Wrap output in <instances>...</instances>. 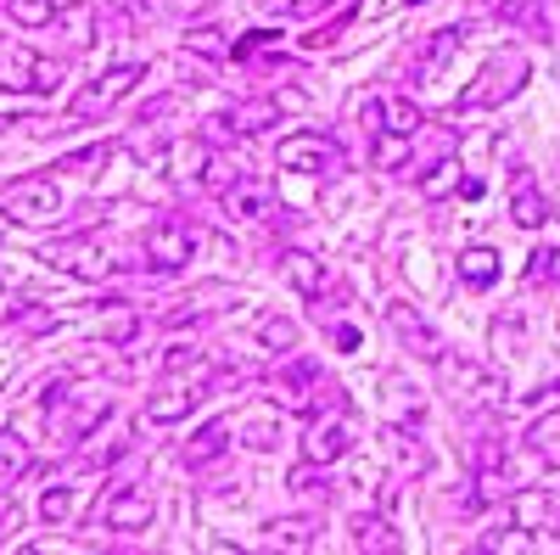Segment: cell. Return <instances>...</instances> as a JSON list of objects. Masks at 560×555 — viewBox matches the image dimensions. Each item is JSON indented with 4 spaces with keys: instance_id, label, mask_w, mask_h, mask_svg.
I'll return each mask as SVG.
<instances>
[{
    "instance_id": "obj_1",
    "label": "cell",
    "mask_w": 560,
    "mask_h": 555,
    "mask_svg": "<svg viewBox=\"0 0 560 555\" xmlns=\"http://www.w3.org/2000/svg\"><path fill=\"white\" fill-rule=\"evenodd\" d=\"M438 377L459 409H504L510 404V382L471 354H438Z\"/></svg>"
},
{
    "instance_id": "obj_2",
    "label": "cell",
    "mask_w": 560,
    "mask_h": 555,
    "mask_svg": "<svg viewBox=\"0 0 560 555\" xmlns=\"http://www.w3.org/2000/svg\"><path fill=\"white\" fill-rule=\"evenodd\" d=\"M527 73H533V62H527V51H516V45H510V51H499L477 79H471V90H465V96L454 102V113H482V107H499V102H510L516 96V90L527 84Z\"/></svg>"
},
{
    "instance_id": "obj_3",
    "label": "cell",
    "mask_w": 560,
    "mask_h": 555,
    "mask_svg": "<svg viewBox=\"0 0 560 555\" xmlns=\"http://www.w3.org/2000/svg\"><path fill=\"white\" fill-rule=\"evenodd\" d=\"M280 409H298V415H319V409H342V388L325 377L314 359H292L287 370L275 377Z\"/></svg>"
},
{
    "instance_id": "obj_4",
    "label": "cell",
    "mask_w": 560,
    "mask_h": 555,
    "mask_svg": "<svg viewBox=\"0 0 560 555\" xmlns=\"http://www.w3.org/2000/svg\"><path fill=\"white\" fill-rule=\"evenodd\" d=\"M0 213H7L12 224H28V230L51 224L62 213V185L51 174H23L12 185H0Z\"/></svg>"
},
{
    "instance_id": "obj_5",
    "label": "cell",
    "mask_w": 560,
    "mask_h": 555,
    "mask_svg": "<svg viewBox=\"0 0 560 555\" xmlns=\"http://www.w3.org/2000/svg\"><path fill=\"white\" fill-rule=\"evenodd\" d=\"M140 79H147V68H140V62H118V68H107L102 79H90L79 96L68 102V118H73V124H96V118H107Z\"/></svg>"
},
{
    "instance_id": "obj_6",
    "label": "cell",
    "mask_w": 560,
    "mask_h": 555,
    "mask_svg": "<svg viewBox=\"0 0 560 555\" xmlns=\"http://www.w3.org/2000/svg\"><path fill=\"white\" fill-rule=\"evenodd\" d=\"M342 147L331 141V135H319V129H303V135H287L280 141V169L287 174H308V180H331L342 174Z\"/></svg>"
},
{
    "instance_id": "obj_7",
    "label": "cell",
    "mask_w": 560,
    "mask_h": 555,
    "mask_svg": "<svg viewBox=\"0 0 560 555\" xmlns=\"http://www.w3.org/2000/svg\"><path fill=\"white\" fill-rule=\"evenodd\" d=\"M191 253H197V230L185 224V219L163 213V219H152V224H147V264H152L158 275L185 269V264H191Z\"/></svg>"
},
{
    "instance_id": "obj_8",
    "label": "cell",
    "mask_w": 560,
    "mask_h": 555,
    "mask_svg": "<svg viewBox=\"0 0 560 555\" xmlns=\"http://www.w3.org/2000/svg\"><path fill=\"white\" fill-rule=\"evenodd\" d=\"M348 449H353V427H348L342 409L308 415V427H303V460H314V466H337Z\"/></svg>"
},
{
    "instance_id": "obj_9",
    "label": "cell",
    "mask_w": 560,
    "mask_h": 555,
    "mask_svg": "<svg viewBox=\"0 0 560 555\" xmlns=\"http://www.w3.org/2000/svg\"><path fill=\"white\" fill-rule=\"evenodd\" d=\"M152 517H158V505H152V494L140 488V483H118V488L107 494V505H102V522H107L113 533H147Z\"/></svg>"
},
{
    "instance_id": "obj_10",
    "label": "cell",
    "mask_w": 560,
    "mask_h": 555,
    "mask_svg": "<svg viewBox=\"0 0 560 555\" xmlns=\"http://www.w3.org/2000/svg\"><path fill=\"white\" fill-rule=\"evenodd\" d=\"M387 326L398 332V343H404L409 354H420V359H432V365H438V354H443V337L432 332V320L420 314L415 303H387Z\"/></svg>"
},
{
    "instance_id": "obj_11",
    "label": "cell",
    "mask_w": 560,
    "mask_h": 555,
    "mask_svg": "<svg viewBox=\"0 0 560 555\" xmlns=\"http://www.w3.org/2000/svg\"><path fill=\"white\" fill-rule=\"evenodd\" d=\"M163 174H174L179 185H219L208 141H168L163 147Z\"/></svg>"
},
{
    "instance_id": "obj_12",
    "label": "cell",
    "mask_w": 560,
    "mask_h": 555,
    "mask_svg": "<svg viewBox=\"0 0 560 555\" xmlns=\"http://www.w3.org/2000/svg\"><path fill=\"white\" fill-rule=\"evenodd\" d=\"M0 73L12 79V90H34V96H51V90L62 84V62H51V57H28V51L7 57V62H0Z\"/></svg>"
},
{
    "instance_id": "obj_13",
    "label": "cell",
    "mask_w": 560,
    "mask_h": 555,
    "mask_svg": "<svg viewBox=\"0 0 560 555\" xmlns=\"http://www.w3.org/2000/svg\"><path fill=\"white\" fill-rule=\"evenodd\" d=\"M269 124H280V96L242 102L236 113H219V118H208V129H213V135H264Z\"/></svg>"
},
{
    "instance_id": "obj_14",
    "label": "cell",
    "mask_w": 560,
    "mask_h": 555,
    "mask_svg": "<svg viewBox=\"0 0 560 555\" xmlns=\"http://www.w3.org/2000/svg\"><path fill=\"white\" fill-rule=\"evenodd\" d=\"M510 219H516L522 230H544L549 224V197L538 192L533 169H516V180H510Z\"/></svg>"
},
{
    "instance_id": "obj_15",
    "label": "cell",
    "mask_w": 560,
    "mask_h": 555,
    "mask_svg": "<svg viewBox=\"0 0 560 555\" xmlns=\"http://www.w3.org/2000/svg\"><path fill=\"white\" fill-rule=\"evenodd\" d=\"M280 275L292 281L298 298H325V281H331V275H325V264H319L314 253H303V247H287V253H280Z\"/></svg>"
},
{
    "instance_id": "obj_16",
    "label": "cell",
    "mask_w": 560,
    "mask_h": 555,
    "mask_svg": "<svg viewBox=\"0 0 560 555\" xmlns=\"http://www.w3.org/2000/svg\"><path fill=\"white\" fill-rule=\"evenodd\" d=\"M197 404H202V388H163L158 398H147V421L152 427H179Z\"/></svg>"
},
{
    "instance_id": "obj_17",
    "label": "cell",
    "mask_w": 560,
    "mask_h": 555,
    "mask_svg": "<svg viewBox=\"0 0 560 555\" xmlns=\"http://www.w3.org/2000/svg\"><path fill=\"white\" fill-rule=\"evenodd\" d=\"M269 208V185L253 174H236V185H224V213L230 219H258Z\"/></svg>"
},
{
    "instance_id": "obj_18",
    "label": "cell",
    "mask_w": 560,
    "mask_h": 555,
    "mask_svg": "<svg viewBox=\"0 0 560 555\" xmlns=\"http://www.w3.org/2000/svg\"><path fill=\"white\" fill-rule=\"evenodd\" d=\"M427 129V113H420L409 96H387L382 102V135H398V141H415Z\"/></svg>"
},
{
    "instance_id": "obj_19",
    "label": "cell",
    "mask_w": 560,
    "mask_h": 555,
    "mask_svg": "<svg viewBox=\"0 0 560 555\" xmlns=\"http://www.w3.org/2000/svg\"><path fill=\"white\" fill-rule=\"evenodd\" d=\"M488 7H493L510 28H527V34L549 39V12H544V0H488Z\"/></svg>"
},
{
    "instance_id": "obj_20",
    "label": "cell",
    "mask_w": 560,
    "mask_h": 555,
    "mask_svg": "<svg viewBox=\"0 0 560 555\" xmlns=\"http://www.w3.org/2000/svg\"><path fill=\"white\" fill-rule=\"evenodd\" d=\"M459 281L471 287V292H488L499 281V253L493 247H465L459 253Z\"/></svg>"
},
{
    "instance_id": "obj_21",
    "label": "cell",
    "mask_w": 560,
    "mask_h": 555,
    "mask_svg": "<svg viewBox=\"0 0 560 555\" xmlns=\"http://www.w3.org/2000/svg\"><path fill=\"white\" fill-rule=\"evenodd\" d=\"M459 39H465V28H438V34H427V51H420V79H438L443 73V62L459 51Z\"/></svg>"
},
{
    "instance_id": "obj_22",
    "label": "cell",
    "mask_w": 560,
    "mask_h": 555,
    "mask_svg": "<svg viewBox=\"0 0 560 555\" xmlns=\"http://www.w3.org/2000/svg\"><path fill=\"white\" fill-rule=\"evenodd\" d=\"M224 438H230V421H208L191 443H185V466H191V472L197 466H213V460L224 454Z\"/></svg>"
},
{
    "instance_id": "obj_23",
    "label": "cell",
    "mask_w": 560,
    "mask_h": 555,
    "mask_svg": "<svg viewBox=\"0 0 560 555\" xmlns=\"http://www.w3.org/2000/svg\"><path fill=\"white\" fill-rule=\"evenodd\" d=\"M459 158H438L427 174H420V197H427V203H443V197H454L459 192Z\"/></svg>"
},
{
    "instance_id": "obj_24",
    "label": "cell",
    "mask_w": 560,
    "mask_h": 555,
    "mask_svg": "<svg viewBox=\"0 0 560 555\" xmlns=\"http://www.w3.org/2000/svg\"><path fill=\"white\" fill-rule=\"evenodd\" d=\"M298 320H287V314H269V320H258V343L269 348V354H292L298 348Z\"/></svg>"
},
{
    "instance_id": "obj_25",
    "label": "cell",
    "mask_w": 560,
    "mask_h": 555,
    "mask_svg": "<svg viewBox=\"0 0 560 555\" xmlns=\"http://www.w3.org/2000/svg\"><path fill=\"white\" fill-rule=\"evenodd\" d=\"M28 466H34L28 443H23L18 432H0V483H18V477H23Z\"/></svg>"
},
{
    "instance_id": "obj_26",
    "label": "cell",
    "mask_w": 560,
    "mask_h": 555,
    "mask_svg": "<svg viewBox=\"0 0 560 555\" xmlns=\"http://www.w3.org/2000/svg\"><path fill=\"white\" fill-rule=\"evenodd\" d=\"M348 528H353V550H398V539L382 517H353Z\"/></svg>"
},
{
    "instance_id": "obj_27",
    "label": "cell",
    "mask_w": 560,
    "mask_h": 555,
    "mask_svg": "<svg viewBox=\"0 0 560 555\" xmlns=\"http://www.w3.org/2000/svg\"><path fill=\"white\" fill-rule=\"evenodd\" d=\"M185 51H197V57H208V62H230V51H236V45H230L219 28H191V34H185Z\"/></svg>"
},
{
    "instance_id": "obj_28",
    "label": "cell",
    "mask_w": 560,
    "mask_h": 555,
    "mask_svg": "<svg viewBox=\"0 0 560 555\" xmlns=\"http://www.w3.org/2000/svg\"><path fill=\"white\" fill-rule=\"evenodd\" d=\"M12 7V23H23V28H45V23H57V0H7Z\"/></svg>"
},
{
    "instance_id": "obj_29",
    "label": "cell",
    "mask_w": 560,
    "mask_h": 555,
    "mask_svg": "<svg viewBox=\"0 0 560 555\" xmlns=\"http://www.w3.org/2000/svg\"><path fill=\"white\" fill-rule=\"evenodd\" d=\"M280 550H314V522L308 517H287V522H275L269 528Z\"/></svg>"
},
{
    "instance_id": "obj_30",
    "label": "cell",
    "mask_w": 560,
    "mask_h": 555,
    "mask_svg": "<svg viewBox=\"0 0 560 555\" xmlns=\"http://www.w3.org/2000/svg\"><path fill=\"white\" fill-rule=\"evenodd\" d=\"M280 45V34H269V28H253V34H242L236 39V51H230V62H253V57H269Z\"/></svg>"
},
{
    "instance_id": "obj_31",
    "label": "cell",
    "mask_w": 560,
    "mask_h": 555,
    "mask_svg": "<svg viewBox=\"0 0 560 555\" xmlns=\"http://www.w3.org/2000/svg\"><path fill=\"white\" fill-rule=\"evenodd\" d=\"M102 309H107V343H129L135 326H140V314L129 303H102Z\"/></svg>"
},
{
    "instance_id": "obj_32",
    "label": "cell",
    "mask_w": 560,
    "mask_h": 555,
    "mask_svg": "<svg viewBox=\"0 0 560 555\" xmlns=\"http://www.w3.org/2000/svg\"><path fill=\"white\" fill-rule=\"evenodd\" d=\"M527 443H533L538 454H549L555 466H560V415H549V421H538V427L527 432Z\"/></svg>"
},
{
    "instance_id": "obj_33",
    "label": "cell",
    "mask_w": 560,
    "mask_h": 555,
    "mask_svg": "<svg viewBox=\"0 0 560 555\" xmlns=\"http://www.w3.org/2000/svg\"><path fill=\"white\" fill-rule=\"evenodd\" d=\"M68 511H73V488H45L39 517H45V522H68Z\"/></svg>"
},
{
    "instance_id": "obj_34",
    "label": "cell",
    "mask_w": 560,
    "mask_h": 555,
    "mask_svg": "<svg viewBox=\"0 0 560 555\" xmlns=\"http://www.w3.org/2000/svg\"><path fill=\"white\" fill-rule=\"evenodd\" d=\"M493 348H499V354H516V348H522V320H516V314H510V320L499 314V320H493Z\"/></svg>"
},
{
    "instance_id": "obj_35",
    "label": "cell",
    "mask_w": 560,
    "mask_h": 555,
    "mask_svg": "<svg viewBox=\"0 0 560 555\" xmlns=\"http://www.w3.org/2000/svg\"><path fill=\"white\" fill-rule=\"evenodd\" d=\"M319 7H331V0H264V12L269 18H308Z\"/></svg>"
},
{
    "instance_id": "obj_36",
    "label": "cell",
    "mask_w": 560,
    "mask_h": 555,
    "mask_svg": "<svg viewBox=\"0 0 560 555\" xmlns=\"http://www.w3.org/2000/svg\"><path fill=\"white\" fill-rule=\"evenodd\" d=\"M555 264H560V247H538V253H533V269H527V281H533V287L555 281Z\"/></svg>"
},
{
    "instance_id": "obj_37",
    "label": "cell",
    "mask_w": 560,
    "mask_h": 555,
    "mask_svg": "<svg viewBox=\"0 0 560 555\" xmlns=\"http://www.w3.org/2000/svg\"><path fill=\"white\" fill-rule=\"evenodd\" d=\"M471 460H477V472H504V449H499V438H477Z\"/></svg>"
},
{
    "instance_id": "obj_38",
    "label": "cell",
    "mask_w": 560,
    "mask_h": 555,
    "mask_svg": "<svg viewBox=\"0 0 560 555\" xmlns=\"http://www.w3.org/2000/svg\"><path fill=\"white\" fill-rule=\"evenodd\" d=\"M18 528H23V505H18L12 494H0V544H7Z\"/></svg>"
},
{
    "instance_id": "obj_39",
    "label": "cell",
    "mask_w": 560,
    "mask_h": 555,
    "mask_svg": "<svg viewBox=\"0 0 560 555\" xmlns=\"http://www.w3.org/2000/svg\"><path fill=\"white\" fill-rule=\"evenodd\" d=\"M107 158H113V141H102V147H84V152H73V158H68L62 169H102Z\"/></svg>"
},
{
    "instance_id": "obj_40",
    "label": "cell",
    "mask_w": 560,
    "mask_h": 555,
    "mask_svg": "<svg viewBox=\"0 0 560 555\" xmlns=\"http://www.w3.org/2000/svg\"><path fill=\"white\" fill-rule=\"evenodd\" d=\"M202 7H208V0H163V12H174V18H191Z\"/></svg>"
},
{
    "instance_id": "obj_41",
    "label": "cell",
    "mask_w": 560,
    "mask_h": 555,
    "mask_svg": "<svg viewBox=\"0 0 560 555\" xmlns=\"http://www.w3.org/2000/svg\"><path fill=\"white\" fill-rule=\"evenodd\" d=\"M247 443H253V449H275V427H264V421L247 427Z\"/></svg>"
},
{
    "instance_id": "obj_42",
    "label": "cell",
    "mask_w": 560,
    "mask_h": 555,
    "mask_svg": "<svg viewBox=\"0 0 560 555\" xmlns=\"http://www.w3.org/2000/svg\"><path fill=\"white\" fill-rule=\"evenodd\" d=\"M163 365H168V370H185V365H191V348H185V343H174V348H168V359H163Z\"/></svg>"
},
{
    "instance_id": "obj_43",
    "label": "cell",
    "mask_w": 560,
    "mask_h": 555,
    "mask_svg": "<svg viewBox=\"0 0 560 555\" xmlns=\"http://www.w3.org/2000/svg\"><path fill=\"white\" fill-rule=\"evenodd\" d=\"M337 348H359V332L353 326H337Z\"/></svg>"
},
{
    "instance_id": "obj_44",
    "label": "cell",
    "mask_w": 560,
    "mask_h": 555,
    "mask_svg": "<svg viewBox=\"0 0 560 555\" xmlns=\"http://www.w3.org/2000/svg\"><path fill=\"white\" fill-rule=\"evenodd\" d=\"M538 550H560V533H544V539H533Z\"/></svg>"
},
{
    "instance_id": "obj_45",
    "label": "cell",
    "mask_w": 560,
    "mask_h": 555,
    "mask_svg": "<svg viewBox=\"0 0 560 555\" xmlns=\"http://www.w3.org/2000/svg\"><path fill=\"white\" fill-rule=\"evenodd\" d=\"M409 7H427V0H409Z\"/></svg>"
},
{
    "instance_id": "obj_46",
    "label": "cell",
    "mask_w": 560,
    "mask_h": 555,
    "mask_svg": "<svg viewBox=\"0 0 560 555\" xmlns=\"http://www.w3.org/2000/svg\"><path fill=\"white\" fill-rule=\"evenodd\" d=\"M555 393H560V377H555Z\"/></svg>"
},
{
    "instance_id": "obj_47",
    "label": "cell",
    "mask_w": 560,
    "mask_h": 555,
    "mask_svg": "<svg viewBox=\"0 0 560 555\" xmlns=\"http://www.w3.org/2000/svg\"><path fill=\"white\" fill-rule=\"evenodd\" d=\"M0 287H7V275H0Z\"/></svg>"
}]
</instances>
